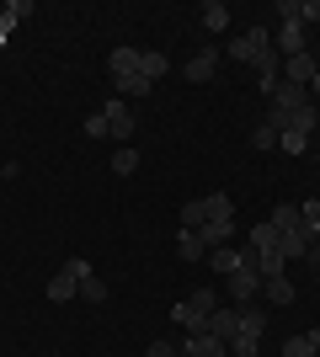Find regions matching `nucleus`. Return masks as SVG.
<instances>
[{
  "label": "nucleus",
  "mask_w": 320,
  "mask_h": 357,
  "mask_svg": "<svg viewBox=\"0 0 320 357\" xmlns=\"http://www.w3.org/2000/svg\"><path fill=\"white\" fill-rule=\"evenodd\" d=\"M213 219H235V203H229V192L192 197V203L182 208V224H187V229H198V224H213Z\"/></svg>",
  "instance_id": "nucleus-1"
},
{
  "label": "nucleus",
  "mask_w": 320,
  "mask_h": 357,
  "mask_svg": "<svg viewBox=\"0 0 320 357\" xmlns=\"http://www.w3.org/2000/svg\"><path fill=\"white\" fill-rule=\"evenodd\" d=\"M261 54H273V32H267V27H245L241 38H229V59H241V64L257 70Z\"/></svg>",
  "instance_id": "nucleus-2"
},
{
  "label": "nucleus",
  "mask_w": 320,
  "mask_h": 357,
  "mask_svg": "<svg viewBox=\"0 0 320 357\" xmlns=\"http://www.w3.org/2000/svg\"><path fill=\"white\" fill-rule=\"evenodd\" d=\"M86 272H91V261H86V256H75V261H64V267L54 272V278H48V298H54V304H64V298H75V294H80V278H86Z\"/></svg>",
  "instance_id": "nucleus-3"
},
{
  "label": "nucleus",
  "mask_w": 320,
  "mask_h": 357,
  "mask_svg": "<svg viewBox=\"0 0 320 357\" xmlns=\"http://www.w3.org/2000/svg\"><path fill=\"white\" fill-rule=\"evenodd\" d=\"M102 118H107V134H112V144H128V139H134V107L123 102V96H112V102L102 107Z\"/></svg>",
  "instance_id": "nucleus-4"
},
{
  "label": "nucleus",
  "mask_w": 320,
  "mask_h": 357,
  "mask_svg": "<svg viewBox=\"0 0 320 357\" xmlns=\"http://www.w3.org/2000/svg\"><path fill=\"white\" fill-rule=\"evenodd\" d=\"M310 245H315V229H310L305 219L294 224V229H283V235H277V251L289 256V261H305V256H310Z\"/></svg>",
  "instance_id": "nucleus-5"
},
{
  "label": "nucleus",
  "mask_w": 320,
  "mask_h": 357,
  "mask_svg": "<svg viewBox=\"0 0 320 357\" xmlns=\"http://www.w3.org/2000/svg\"><path fill=\"white\" fill-rule=\"evenodd\" d=\"M315 75H320V59L310 54V48H305V54H294V59H283V80H289V86H305L310 91Z\"/></svg>",
  "instance_id": "nucleus-6"
},
{
  "label": "nucleus",
  "mask_w": 320,
  "mask_h": 357,
  "mask_svg": "<svg viewBox=\"0 0 320 357\" xmlns=\"http://www.w3.org/2000/svg\"><path fill=\"white\" fill-rule=\"evenodd\" d=\"M224 288H229V298H235V304H251V298H257L261 294V272H229V278H224Z\"/></svg>",
  "instance_id": "nucleus-7"
},
{
  "label": "nucleus",
  "mask_w": 320,
  "mask_h": 357,
  "mask_svg": "<svg viewBox=\"0 0 320 357\" xmlns=\"http://www.w3.org/2000/svg\"><path fill=\"white\" fill-rule=\"evenodd\" d=\"M213 70H219V54H213V48H203V54H192V59H187V80H192V86H203V80H213Z\"/></svg>",
  "instance_id": "nucleus-8"
},
{
  "label": "nucleus",
  "mask_w": 320,
  "mask_h": 357,
  "mask_svg": "<svg viewBox=\"0 0 320 357\" xmlns=\"http://www.w3.org/2000/svg\"><path fill=\"white\" fill-rule=\"evenodd\" d=\"M277 54H283V59H294V54H305V27H299V22H283V27H277Z\"/></svg>",
  "instance_id": "nucleus-9"
},
{
  "label": "nucleus",
  "mask_w": 320,
  "mask_h": 357,
  "mask_svg": "<svg viewBox=\"0 0 320 357\" xmlns=\"http://www.w3.org/2000/svg\"><path fill=\"white\" fill-rule=\"evenodd\" d=\"M241 331V310H213L208 314V336H219V342L229 347V336Z\"/></svg>",
  "instance_id": "nucleus-10"
},
{
  "label": "nucleus",
  "mask_w": 320,
  "mask_h": 357,
  "mask_svg": "<svg viewBox=\"0 0 320 357\" xmlns=\"http://www.w3.org/2000/svg\"><path fill=\"white\" fill-rule=\"evenodd\" d=\"M182 352H187V357H229V347L219 342V336H187Z\"/></svg>",
  "instance_id": "nucleus-11"
},
{
  "label": "nucleus",
  "mask_w": 320,
  "mask_h": 357,
  "mask_svg": "<svg viewBox=\"0 0 320 357\" xmlns=\"http://www.w3.org/2000/svg\"><path fill=\"white\" fill-rule=\"evenodd\" d=\"M198 235H203V245H208V251H219V245H229V240H235V219H213V224H203Z\"/></svg>",
  "instance_id": "nucleus-12"
},
{
  "label": "nucleus",
  "mask_w": 320,
  "mask_h": 357,
  "mask_svg": "<svg viewBox=\"0 0 320 357\" xmlns=\"http://www.w3.org/2000/svg\"><path fill=\"white\" fill-rule=\"evenodd\" d=\"M277 107V102H273ZM289 112V128L294 134H315V123H320V112H315V102H305V107H283Z\"/></svg>",
  "instance_id": "nucleus-13"
},
{
  "label": "nucleus",
  "mask_w": 320,
  "mask_h": 357,
  "mask_svg": "<svg viewBox=\"0 0 320 357\" xmlns=\"http://www.w3.org/2000/svg\"><path fill=\"white\" fill-rule=\"evenodd\" d=\"M112 80H118V96H123V102H139V96H150V91H155L139 70L134 75H112Z\"/></svg>",
  "instance_id": "nucleus-14"
},
{
  "label": "nucleus",
  "mask_w": 320,
  "mask_h": 357,
  "mask_svg": "<svg viewBox=\"0 0 320 357\" xmlns=\"http://www.w3.org/2000/svg\"><path fill=\"white\" fill-rule=\"evenodd\" d=\"M283 357H320V331H305V336H289V342H283Z\"/></svg>",
  "instance_id": "nucleus-15"
},
{
  "label": "nucleus",
  "mask_w": 320,
  "mask_h": 357,
  "mask_svg": "<svg viewBox=\"0 0 320 357\" xmlns=\"http://www.w3.org/2000/svg\"><path fill=\"white\" fill-rule=\"evenodd\" d=\"M261 298H267V304H294V283H289V272H283V278H261Z\"/></svg>",
  "instance_id": "nucleus-16"
},
{
  "label": "nucleus",
  "mask_w": 320,
  "mask_h": 357,
  "mask_svg": "<svg viewBox=\"0 0 320 357\" xmlns=\"http://www.w3.org/2000/svg\"><path fill=\"white\" fill-rule=\"evenodd\" d=\"M176 256H182V261H203V256H208V245H203L198 229H182V240H176Z\"/></svg>",
  "instance_id": "nucleus-17"
},
{
  "label": "nucleus",
  "mask_w": 320,
  "mask_h": 357,
  "mask_svg": "<svg viewBox=\"0 0 320 357\" xmlns=\"http://www.w3.org/2000/svg\"><path fill=\"white\" fill-rule=\"evenodd\" d=\"M107 64H112V75H134V70H139V48L118 43V48H112V59H107Z\"/></svg>",
  "instance_id": "nucleus-18"
},
{
  "label": "nucleus",
  "mask_w": 320,
  "mask_h": 357,
  "mask_svg": "<svg viewBox=\"0 0 320 357\" xmlns=\"http://www.w3.org/2000/svg\"><path fill=\"white\" fill-rule=\"evenodd\" d=\"M208 272H241V251H229V245H219V251H208Z\"/></svg>",
  "instance_id": "nucleus-19"
},
{
  "label": "nucleus",
  "mask_w": 320,
  "mask_h": 357,
  "mask_svg": "<svg viewBox=\"0 0 320 357\" xmlns=\"http://www.w3.org/2000/svg\"><path fill=\"white\" fill-rule=\"evenodd\" d=\"M203 27H208V32L229 27V6H224V0H208V6H203Z\"/></svg>",
  "instance_id": "nucleus-20"
},
{
  "label": "nucleus",
  "mask_w": 320,
  "mask_h": 357,
  "mask_svg": "<svg viewBox=\"0 0 320 357\" xmlns=\"http://www.w3.org/2000/svg\"><path fill=\"white\" fill-rule=\"evenodd\" d=\"M245 245H251V251H277V229L273 224H257V229L245 235Z\"/></svg>",
  "instance_id": "nucleus-21"
},
{
  "label": "nucleus",
  "mask_w": 320,
  "mask_h": 357,
  "mask_svg": "<svg viewBox=\"0 0 320 357\" xmlns=\"http://www.w3.org/2000/svg\"><path fill=\"white\" fill-rule=\"evenodd\" d=\"M139 75H144V80H166V54H139Z\"/></svg>",
  "instance_id": "nucleus-22"
},
{
  "label": "nucleus",
  "mask_w": 320,
  "mask_h": 357,
  "mask_svg": "<svg viewBox=\"0 0 320 357\" xmlns=\"http://www.w3.org/2000/svg\"><path fill=\"white\" fill-rule=\"evenodd\" d=\"M112 171H118V176H134V171H139V149H134V144H118V155H112Z\"/></svg>",
  "instance_id": "nucleus-23"
},
{
  "label": "nucleus",
  "mask_w": 320,
  "mask_h": 357,
  "mask_svg": "<svg viewBox=\"0 0 320 357\" xmlns=\"http://www.w3.org/2000/svg\"><path fill=\"white\" fill-rule=\"evenodd\" d=\"M241 331L245 336H261V331H267V314H261L257 304H241Z\"/></svg>",
  "instance_id": "nucleus-24"
},
{
  "label": "nucleus",
  "mask_w": 320,
  "mask_h": 357,
  "mask_svg": "<svg viewBox=\"0 0 320 357\" xmlns=\"http://www.w3.org/2000/svg\"><path fill=\"white\" fill-rule=\"evenodd\" d=\"M277 229V235H283V229H294V224H299V203H277L273 208V219H267Z\"/></svg>",
  "instance_id": "nucleus-25"
},
{
  "label": "nucleus",
  "mask_w": 320,
  "mask_h": 357,
  "mask_svg": "<svg viewBox=\"0 0 320 357\" xmlns=\"http://www.w3.org/2000/svg\"><path fill=\"white\" fill-rule=\"evenodd\" d=\"M80 298H86V304H107V283L96 278V272H86V278H80Z\"/></svg>",
  "instance_id": "nucleus-26"
},
{
  "label": "nucleus",
  "mask_w": 320,
  "mask_h": 357,
  "mask_svg": "<svg viewBox=\"0 0 320 357\" xmlns=\"http://www.w3.org/2000/svg\"><path fill=\"white\" fill-rule=\"evenodd\" d=\"M273 102H277V107H305V102H310V91H305V86H289V80H283Z\"/></svg>",
  "instance_id": "nucleus-27"
},
{
  "label": "nucleus",
  "mask_w": 320,
  "mask_h": 357,
  "mask_svg": "<svg viewBox=\"0 0 320 357\" xmlns=\"http://www.w3.org/2000/svg\"><path fill=\"white\" fill-rule=\"evenodd\" d=\"M257 347H261V336H245V331L229 336V357H257Z\"/></svg>",
  "instance_id": "nucleus-28"
},
{
  "label": "nucleus",
  "mask_w": 320,
  "mask_h": 357,
  "mask_svg": "<svg viewBox=\"0 0 320 357\" xmlns=\"http://www.w3.org/2000/svg\"><path fill=\"white\" fill-rule=\"evenodd\" d=\"M277 149H289V155H305V149H310V134H294V128H283V134H277Z\"/></svg>",
  "instance_id": "nucleus-29"
},
{
  "label": "nucleus",
  "mask_w": 320,
  "mask_h": 357,
  "mask_svg": "<svg viewBox=\"0 0 320 357\" xmlns=\"http://www.w3.org/2000/svg\"><path fill=\"white\" fill-rule=\"evenodd\" d=\"M251 149H277V128L257 123V128H251Z\"/></svg>",
  "instance_id": "nucleus-30"
},
{
  "label": "nucleus",
  "mask_w": 320,
  "mask_h": 357,
  "mask_svg": "<svg viewBox=\"0 0 320 357\" xmlns=\"http://www.w3.org/2000/svg\"><path fill=\"white\" fill-rule=\"evenodd\" d=\"M299 219H305L310 229H315V235H320V197H310V203H299Z\"/></svg>",
  "instance_id": "nucleus-31"
},
{
  "label": "nucleus",
  "mask_w": 320,
  "mask_h": 357,
  "mask_svg": "<svg viewBox=\"0 0 320 357\" xmlns=\"http://www.w3.org/2000/svg\"><path fill=\"white\" fill-rule=\"evenodd\" d=\"M86 134H91V139H112V134H107V118H102V112H91V118H86Z\"/></svg>",
  "instance_id": "nucleus-32"
},
{
  "label": "nucleus",
  "mask_w": 320,
  "mask_h": 357,
  "mask_svg": "<svg viewBox=\"0 0 320 357\" xmlns=\"http://www.w3.org/2000/svg\"><path fill=\"white\" fill-rule=\"evenodd\" d=\"M144 357H176V347H171V342H150V347H144Z\"/></svg>",
  "instance_id": "nucleus-33"
},
{
  "label": "nucleus",
  "mask_w": 320,
  "mask_h": 357,
  "mask_svg": "<svg viewBox=\"0 0 320 357\" xmlns=\"http://www.w3.org/2000/svg\"><path fill=\"white\" fill-rule=\"evenodd\" d=\"M305 261H315V267H320V235H315V245H310V256H305Z\"/></svg>",
  "instance_id": "nucleus-34"
},
{
  "label": "nucleus",
  "mask_w": 320,
  "mask_h": 357,
  "mask_svg": "<svg viewBox=\"0 0 320 357\" xmlns=\"http://www.w3.org/2000/svg\"><path fill=\"white\" fill-rule=\"evenodd\" d=\"M315 96H320V75H315V80H310V102H315Z\"/></svg>",
  "instance_id": "nucleus-35"
},
{
  "label": "nucleus",
  "mask_w": 320,
  "mask_h": 357,
  "mask_svg": "<svg viewBox=\"0 0 320 357\" xmlns=\"http://www.w3.org/2000/svg\"><path fill=\"white\" fill-rule=\"evenodd\" d=\"M176 357H187V352H182V347H176Z\"/></svg>",
  "instance_id": "nucleus-36"
},
{
  "label": "nucleus",
  "mask_w": 320,
  "mask_h": 357,
  "mask_svg": "<svg viewBox=\"0 0 320 357\" xmlns=\"http://www.w3.org/2000/svg\"><path fill=\"white\" fill-rule=\"evenodd\" d=\"M315 288H320V272H315Z\"/></svg>",
  "instance_id": "nucleus-37"
}]
</instances>
